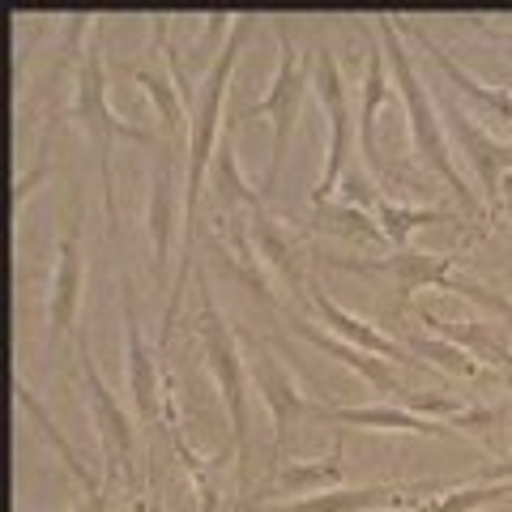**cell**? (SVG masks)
<instances>
[{
  "instance_id": "cell-28",
  "label": "cell",
  "mask_w": 512,
  "mask_h": 512,
  "mask_svg": "<svg viewBox=\"0 0 512 512\" xmlns=\"http://www.w3.org/2000/svg\"><path fill=\"white\" fill-rule=\"evenodd\" d=\"M316 222L346 239H384L376 218H367L359 205H325V210H316Z\"/></svg>"
},
{
  "instance_id": "cell-34",
  "label": "cell",
  "mask_w": 512,
  "mask_h": 512,
  "mask_svg": "<svg viewBox=\"0 0 512 512\" xmlns=\"http://www.w3.org/2000/svg\"><path fill=\"white\" fill-rule=\"evenodd\" d=\"M504 214H508V222H512V188H504Z\"/></svg>"
},
{
  "instance_id": "cell-11",
  "label": "cell",
  "mask_w": 512,
  "mask_h": 512,
  "mask_svg": "<svg viewBox=\"0 0 512 512\" xmlns=\"http://www.w3.org/2000/svg\"><path fill=\"white\" fill-rule=\"evenodd\" d=\"M444 128L461 141V154L470 158V167L478 175V197H483V205L487 210L504 205V180L512 175V141L487 133L474 116H466V111H448Z\"/></svg>"
},
{
  "instance_id": "cell-6",
  "label": "cell",
  "mask_w": 512,
  "mask_h": 512,
  "mask_svg": "<svg viewBox=\"0 0 512 512\" xmlns=\"http://www.w3.org/2000/svg\"><path fill=\"white\" fill-rule=\"evenodd\" d=\"M312 86H316V99H320V116L329 120V150H325V171L312 188V205L325 210L329 197L342 188L346 171H350V150L359 141V120L350 116V94H346V82H342V64L329 47L316 52V64H312Z\"/></svg>"
},
{
  "instance_id": "cell-26",
  "label": "cell",
  "mask_w": 512,
  "mask_h": 512,
  "mask_svg": "<svg viewBox=\"0 0 512 512\" xmlns=\"http://www.w3.org/2000/svg\"><path fill=\"white\" fill-rule=\"evenodd\" d=\"M120 73H124L133 86L146 90V99L154 103L158 120H163V128H167V137H171V141L180 137V128H184V99H180V90H175V82H167V77H158V73H150V69H137V64H124Z\"/></svg>"
},
{
  "instance_id": "cell-5",
  "label": "cell",
  "mask_w": 512,
  "mask_h": 512,
  "mask_svg": "<svg viewBox=\"0 0 512 512\" xmlns=\"http://www.w3.org/2000/svg\"><path fill=\"white\" fill-rule=\"evenodd\" d=\"M274 35H278V69H274V82H269L265 99H256V103H248L244 111H239V120L265 116L269 124H274V150H269V171H265V184H261L265 197L282 180V167H286V154H291V133H295L303 94H308V86H312L308 60H303L299 47L291 43L286 18H274Z\"/></svg>"
},
{
  "instance_id": "cell-12",
  "label": "cell",
  "mask_w": 512,
  "mask_h": 512,
  "mask_svg": "<svg viewBox=\"0 0 512 512\" xmlns=\"http://www.w3.org/2000/svg\"><path fill=\"white\" fill-rule=\"evenodd\" d=\"M393 26L402 30V35H406L410 43H419L431 60H436V69L448 77V86H453V90L461 94V99H470L478 111H483L487 120L504 124L508 133H512V90H504V86H491V82H483V77H474L470 69H461V64H457L453 56H448V47H440V43L431 39L419 22H410V18H393Z\"/></svg>"
},
{
  "instance_id": "cell-18",
  "label": "cell",
  "mask_w": 512,
  "mask_h": 512,
  "mask_svg": "<svg viewBox=\"0 0 512 512\" xmlns=\"http://www.w3.org/2000/svg\"><path fill=\"white\" fill-rule=\"evenodd\" d=\"M393 103V82H389V60H384L380 39L367 47L363 64V86H359V150L363 167L372 180H380V141H376V116Z\"/></svg>"
},
{
  "instance_id": "cell-16",
  "label": "cell",
  "mask_w": 512,
  "mask_h": 512,
  "mask_svg": "<svg viewBox=\"0 0 512 512\" xmlns=\"http://www.w3.org/2000/svg\"><path fill=\"white\" fill-rule=\"evenodd\" d=\"M316 414L325 423L338 427H367V431H393V436H436V440H461L457 427H448L440 419H423L410 414L397 402H380V406H316Z\"/></svg>"
},
{
  "instance_id": "cell-17",
  "label": "cell",
  "mask_w": 512,
  "mask_h": 512,
  "mask_svg": "<svg viewBox=\"0 0 512 512\" xmlns=\"http://www.w3.org/2000/svg\"><path fill=\"white\" fill-rule=\"evenodd\" d=\"M414 491H427V483L406 487V483H376V487H333V491H316L303 500H286L261 512H376V508H402L414 500Z\"/></svg>"
},
{
  "instance_id": "cell-33",
  "label": "cell",
  "mask_w": 512,
  "mask_h": 512,
  "mask_svg": "<svg viewBox=\"0 0 512 512\" xmlns=\"http://www.w3.org/2000/svg\"><path fill=\"white\" fill-rule=\"evenodd\" d=\"M483 30H487L491 39H500V43L508 47V56H512V30H500V26H483Z\"/></svg>"
},
{
  "instance_id": "cell-4",
  "label": "cell",
  "mask_w": 512,
  "mask_h": 512,
  "mask_svg": "<svg viewBox=\"0 0 512 512\" xmlns=\"http://www.w3.org/2000/svg\"><path fill=\"white\" fill-rule=\"evenodd\" d=\"M73 120L86 128V137L94 141L99 154V171H103V205H107V222H116V171H111V154H116V137L124 141H141L154 146V133L120 120L107 103V69H103V47L99 35L86 43V56L77 64V86H73Z\"/></svg>"
},
{
  "instance_id": "cell-9",
  "label": "cell",
  "mask_w": 512,
  "mask_h": 512,
  "mask_svg": "<svg viewBox=\"0 0 512 512\" xmlns=\"http://www.w3.org/2000/svg\"><path fill=\"white\" fill-rule=\"evenodd\" d=\"M248 380L256 384V393H261V402L269 410V419H274V461H282V448H286V436L299 427L303 414H316L308 393L299 389L295 372L286 367L274 350L256 342L252 350V363H248Z\"/></svg>"
},
{
  "instance_id": "cell-24",
  "label": "cell",
  "mask_w": 512,
  "mask_h": 512,
  "mask_svg": "<svg viewBox=\"0 0 512 512\" xmlns=\"http://www.w3.org/2000/svg\"><path fill=\"white\" fill-rule=\"evenodd\" d=\"M402 346L410 350L419 363H427V367H440V372H448V376H461V380H487V376H495L491 367H483L478 363L470 350H461L457 342H448V338H440V333H419V329H406L402 333Z\"/></svg>"
},
{
  "instance_id": "cell-10",
  "label": "cell",
  "mask_w": 512,
  "mask_h": 512,
  "mask_svg": "<svg viewBox=\"0 0 512 512\" xmlns=\"http://www.w3.org/2000/svg\"><path fill=\"white\" fill-rule=\"evenodd\" d=\"M175 227H184V201L175 184V141L154 146L150 197H146V231H150V274L163 278L175 244Z\"/></svg>"
},
{
  "instance_id": "cell-23",
  "label": "cell",
  "mask_w": 512,
  "mask_h": 512,
  "mask_svg": "<svg viewBox=\"0 0 512 512\" xmlns=\"http://www.w3.org/2000/svg\"><path fill=\"white\" fill-rule=\"evenodd\" d=\"M210 184H214V197H218V222H231V218L248 214V210H261V197H256V188L244 180V175H239L231 128L218 141V154H214V163H210Z\"/></svg>"
},
{
  "instance_id": "cell-21",
  "label": "cell",
  "mask_w": 512,
  "mask_h": 512,
  "mask_svg": "<svg viewBox=\"0 0 512 512\" xmlns=\"http://www.w3.org/2000/svg\"><path fill=\"white\" fill-rule=\"evenodd\" d=\"M13 393H18V406H22V414H26V419L35 423V431H39V436H43L47 444L56 448V457L64 461V470L73 474V483L82 487V495H103L107 487H103V483H94V474L82 466V457H77V448H73L69 440H64L60 423L52 419V414H47V406L39 402V397H35V389H30V384H26L22 376H13Z\"/></svg>"
},
{
  "instance_id": "cell-2",
  "label": "cell",
  "mask_w": 512,
  "mask_h": 512,
  "mask_svg": "<svg viewBox=\"0 0 512 512\" xmlns=\"http://www.w3.org/2000/svg\"><path fill=\"white\" fill-rule=\"evenodd\" d=\"M197 342H201V355L205 367L214 376V389L227 406V419H231V440H235V474H239V491H248L252 483V444H248V359L239 350V338L231 329V320L218 312L214 291H210V278L197 269Z\"/></svg>"
},
{
  "instance_id": "cell-25",
  "label": "cell",
  "mask_w": 512,
  "mask_h": 512,
  "mask_svg": "<svg viewBox=\"0 0 512 512\" xmlns=\"http://www.w3.org/2000/svg\"><path fill=\"white\" fill-rule=\"evenodd\" d=\"M436 222H457L453 210H419V205H402L380 197L376 201V227L384 235V244L393 248H410V235L419 227H436Z\"/></svg>"
},
{
  "instance_id": "cell-7",
  "label": "cell",
  "mask_w": 512,
  "mask_h": 512,
  "mask_svg": "<svg viewBox=\"0 0 512 512\" xmlns=\"http://www.w3.org/2000/svg\"><path fill=\"white\" fill-rule=\"evenodd\" d=\"M77 376H82V389H86V406H90V419L94 431H99V448H103V487L111 491L120 474H128L133 466V423L128 414L120 410L116 393L107 389V380L99 372V359L90 350V338L77 329Z\"/></svg>"
},
{
  "instance_id": "cell-31",
  "label": "cell",
  "mask_w": 512,
  "mask_h": 512,
  "mask_svg": "<svg viewBox=\"0 0 512 512\" xmlns=\"http://www.w3.org/2000/svg\"><path fill=\"white\" fill-rule=\"evenodd\" d=\"M483 483H512V453H500L491 466H483Z\"/></svg>"
},
{
  "instance_id": "cell-20",
  "label": "cell",
  "mask_w": 512,
  "mask_h": 512,
  "mask_svg": "<svg viewBox=\"0 0 512 512\" xmlns=\"http://www.w3.org/2000/svg\"><path fill=\"white\" fill-rule=\"evenodd\" d=\"M419 320H423L431 333H440V338L457 342L461 350H470L478 363L491 367L495 380H504L512 372V346L491 325H483V320H440L431 308H419Z\"/></svg>"
},
{
  "instance_id": "cell-13",
  "label": "cell",
  "mask_w": 512,
  "mask_h": 512,
  "mask_svg": "<svg viewBox=\"0 0 512 512\" xmlns=\"http://www.w3.org/2000/svg\"><path fill=\"white\" fill-rule=\"evenodd\" d=\"M82 278H86V256L77 227L60 231L56 265H52V291H47V338L60 342L64 333H77V312H82Z\"/></svg>"
},
{
  "instance_id": "cell-15",
  "label": "cell",
  "mask_w": 512,
  "mask_h": 512,
  "mask_svg": "<svg viewBox=\"0 0 512 512\" xmlns=\"http://www.w3.org/2000/svg\"><path fill=\"white\" fill-rule=\"evenodd\" d=\"M303 299L316 308V316L329 325V333L333 338H342V342H350V346H359V350H367V355H376V359H389V363H419L410 355V350L397 342V338H389L380 325H372V320H363V316H355V312H346L338 299L333 295H325L316 282H308L303 286ZM423 367V363H419Z\"/></svg>"
},
{
  "instance_id": "cell-27",
  "label": "cell",
  "mask_w": 512,
  "mask_h": 512,
  "mask_svg": "<svg viewBox=\"0 0 512 512\" xmlns=\"http://www.w3.org/2000/svg\"><path fill=\"white\" fill-rule=\"evenodd\" d=\"M512 495V483H474V487H457V491H444L436 500H423L419 508L410 512H474L483 504H500Z\"/></svg>"
},
{
  "instance_id": "cell-8",
  "label": "cell",
  "mask_w": 512,
  "mask_h": 512,
  "mask_svg": "<svg viewBox=\"0 0 512 512\" xmlns=\"http://www.w3.org/2000/svg\"><path fill=\"white\" fill-rule=\"evenodd\" d=\"M120 308H124V380H128V397H133V414L141 427H158L163 423V397H167V380L158 372V359L141 333L137 320V299L133 286L120 282Z\"/></svg>"
},
{
  "instance_id": "cell-19",
  "label": "cell",
  "mask_w": 512,
  "mask_h": 512,
  "mask_svg": "<svg viewBox=\"0 0 512 512\" xmlns=\"http://www.w3.org/2000/svg\"><path fill=\"white\" fill-rule=\"evenodd\" d=\"M291 329L299 333L303 342H312L316 350H325L329 359H338L342 367H350V372H359V380L363 384H372L376 393H389L393 402L402 397L406 389H402V380H397V372H393V363L389 359H376V355H367V350H359V346H350V342H342V338H333L329 329H316V325H308V320H291Z\"/></svg>"
},
{
  "instance_id": "cell-22",
  "label": "cell",
  "mask_w": 512,
  "mask_h": 512,
  "mask_svg": "<svg viewBox=\"0 0 512 512\" xmlns=\"http://www.w3.org/2000/svg\"><path fill=\"white\" fill-rule=\"evenodd\" d=\"M342 436L333 440L329 448V457H316V461H278V470H274V495H316V491H333V487H342Z\"/></svg>"
},
{
  "instance_id": "cell-14",
  "label": "cell",
  "mask_w": 512,
  "mask_h": 512,
  "mask_svg": "<svg viewBox=\"0 0 512 512\" xmlns=\"http://www.w3.org/2000/svg\"><path fill=\"white\" fill-rule=\"evenodd\" d=\"M329 265L350 269V274H384L393 278V286L402 291V299H410L414 291H427V286H440L453 274V261L444 252H419V248H393V256H376V261H350V256H329Z\"/></svg>"
},
{
  "instance_id": "cell-32",
  "label": "cell",
  "mask_w": 512,
  "mask_h": 512,
  "mask_svg": "<svg viewBox=\"0 0 512 512\" xmlns=\"http://www.w3.org/2000/svg\"><path fill=\"white\" fill-rule=\"evenodd\" d=\"M69 512H111L107 508V491L103 495H82V500H77Z\"/></svg>"
},
{
  "instance_id": "cell-29",
  "label": "cell",
  "mask_w": 512,
  "mask_h": 512,
  "mask_svg": "<svg viewBox=\"0 0 512 512\" xmlns=\"http://www.w3.org/2000/svg\"><path fill=\"white\" fill-rule=\"evenodd\" d=\"M504 419V410H495V406H466L461 414H453L448 419V427H457L461 436H474L483 448H491L495 457H500V440H495V427H500Z\"/></svg>"
},
{
  "instance_id": "cell-30",
  "label": "cell",
  "mask_w": 512,
  "mask_h": 512,
  "mask_svg": "<svg viewBox=\"0 0 512 512\" xmlns=\"http://www.w3.org/2000/svg\"><path fill=\"white\" fill-rule=\"evenodd\" d=\"M47 175H52V167L39 163V167H30L22 180H13V222H18V214L26 210V201H30V192H35V184H43Z\"/></svg>"
},
{
  "instance_id": "cell-35",
  "label": "cell",
  "mask_w": 512,
  "mask_h": 512,
  "mask_svg": "<svg viewBox=\"0 0 512 512\" xmlns=\"http://www.w3.org/2000/svg\"><path fill=\"white\" fill-rule=\"evenodd\" d=\"M154 512H158V508H154Z\"/></svg>"
},
{
  "instance_id": "cell-1",
  "label": "cell",
  "mask_w": 512,
  "mask_h": 512,
  "mask_svg": "<svg viewBox=\"0 0 512 512\" xmlns=\"http://www.w3.org/2000/svg\"><path fill=\"white\" fill-rule=\"evenodd\" d=\"M372 26H376V39L384 47V60H389V69H393V86H397V94H402V107H406V124H410V141H414V158H419V167L431 171V175H440L444 188L461 201V210H466V214H483V205H478V197L466 188V180H461V171L453 163L444 116H440L436 99H431L427 82L419 77V69H414L402 30L393 26L389 13H376Z\"/></svg>"
},
{
  "instance_id": "cell-3",
  "label": "cell",
  "mask_w": 512,
  "mask_h": 512,
  "mask_svg": "<svg viewBox=\"0 0 512 512\" xmlns=\"http://www.w3.org/2000/svg\"><path fill=\"white\" fill-rule=\"evenodd\" d=\"M256 30V18L248 13H235V26L227 43L218 47V56L205 73V82L197 90V103H192V124H188V188H184V252H192V218H197V197H201V184L210 180V163L218 154V141H222V103H227V90H231V77H235V64L239 52H244L248 35Z\"/></svg>"
}]
</instances>
